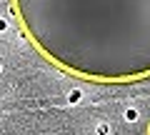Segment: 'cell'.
I'll list each match as a JSON object with an SVG mask.
<instances>
[{
	"mask_svg": "<svg viewBox=\"0 0 150 135\" xmlns=\"http://www.w3.org/2000/svg\"><path fill=\"white\" fill-rule=\"evenodd\" d=\"M3 30H8V23L3 20V18H0V33H3Z\"/></svg>",
	"mask_w": 150,
	"mask_h": 135,
	"instance_id": "277c9868",
	"label": "cell"
},
{
	"mask_svg": "<svg viewBox=\"0 0 150 135\" xmlns=\"http://www.w3.org/2000/svg\"><path fill=\"white\" fill-rule=\"evenodd\" d=\"M138 108H128L125 110V120H128V123H135V120H138Z\"/></svg>",
	"mask_w": 150,
	"mask_h": 135,
	"instance_id": "7a4b0ae2",
	"label": "cell"
},
{
	"mask_svg": "<svg viewBox=\"0 0 150 135\" xmlns=\"http://www.w3.org/2000/svg\"><path fill=\"white\" fill-rule=\"evenodd\" d=\"M80 98H83V90L73 88V90L68 93V103H70V105H75V103H80Z\"/></svg>",
	"mask_w": 150,
	"mask_h": 135,
	"instance_id": "6da1fadb",
	"label": "cell"
},
{
	"mask_svg": "<svg viewBox=\"0 0 150 135\" xmlns=\"http://www.w3.org/2000/svg\"><path fill=\"white\" fill-rule=\"evenodd\" d=\"M98 135H108V125H98Z\"/></svg>",
	"mask_w": 150,
	"mask_h": 135,
	"instance_id": "3957f363",
	"label": "cell"
}]
</instances>
